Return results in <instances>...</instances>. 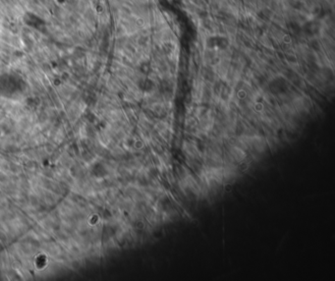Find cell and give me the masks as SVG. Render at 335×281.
Masks as SVG:
<instances>
[{
	"mask_svg": "<svg viewBox=\"0 0 335 281\" xmlns=\"http://www.w3.org/2000/svg\"><path fill=\"white\" fill-rule=\"evenodd\" d=\"M240 165H242V166H243V165H245V166H249V164H248L247 162H245V161L243 160V161H241ZM238 169H239V171H241V172H243V171H246V170H247L248 167H242V168H241V167H238Z\"/></svg>",
	"mask_w": 335,
	"mask_h": 281,
	"instance_id": "6da1fadb",
	"label": "cell"
}]
</instances>
